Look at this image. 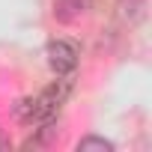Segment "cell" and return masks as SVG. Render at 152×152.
<instances>
[{
    "mask_svg": "<svg viewBox=\"0 0 152 152\" xmlns=\"http://www.w3.org/2000/svg\"><path fill=\"white\" fill-rule=\"evenodd\" d=\"M72 93V75H57V81L51 87H45L39 96H30V99H21L15 104V116L24 122V125H39V122H51L63 102L69 99Z\"/></svg>",
    "mask_w": 152,
    "mask_h": 152,
    "instance_id": "cell-1",
    "label": "cell"
},
{
    "mask_svg": "<svg viewBox=\"0 0 152 152\" xmlns=\"http://www.w3.org/2000/svg\"><path fill=\"white\" fill-rule=\"evenodd\" d=\"M78 45L75 42H66V39H54L48 45V66L54 69V75H75L78 69Z\"/></svg>",
    "mask_w": 152,
    "mask_h": 152,
    "instance_id": "cell-2",
    "label": "cell"
},
{
    "mask_svg": "<svg viewBox=\"0 0 152 152\" xmlns=\"http://www.w3.org/2000/svg\"><path fill=\"white\" fill-rule=\"evenodd\" d=\"M90 9V0H57L54 3V15L60 21H75V18H81L84 12Z\"/></svg>",
    "mask_w": 152,
    "mask_h": 152,
    "instance_id": "cell-3",
    "label": "cell"
},
{
    "mask_svg": "<svg viewBox=\"0 0 152 152\" xmlns=\"http://www.w3.org/2000/svg\"><path fill=\"white\" fill-rule=\"evenodd\" d=\"M78 152H113V143L104 137H84L78 143Z\"/></svg>",
    "mask_w": 152,
    "mask_h": 152,
    "instance_id": "cell-4",
    "label": "cell"
},
{
    "mask_svg": "<svg viewBox=\"0 0 152 152\" xmlns=\"http://www.w3.org/2000/svg\"><path fill=\"white\" fill-rule=\"evenodd\" d=\"M3 146H6V140H3V137H0V149H3Z\"/></svg>",
    "mask_w": 152,
    "mask_h": 152,
    "instance_id": "cell-5",
    "label": "cell"
}]
</instances>
